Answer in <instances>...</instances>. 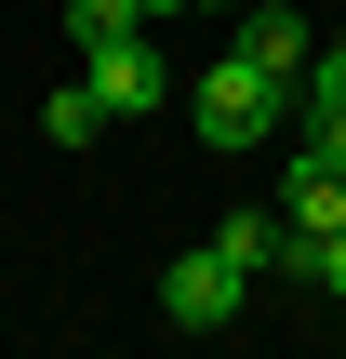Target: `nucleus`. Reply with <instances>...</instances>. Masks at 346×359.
Returning a JSON list of instances; mask_svg holds the SVG:
<instances>
[{
    "label": "nucleus",
    "mask_w": 346,
    "mask_h": 359,
    "mask_svg": "<svg viewBox=\"0 0 346 359\" xmlns=\"http://www.w3.org/2000/svg\"><path fill=\"white\" fill-rule=\"evenodd\" d=\"M187 107H200V147H253V133H267V120H280V107H293V93H280V80H267V67H253V53H213V67H200V93H187Z\"/></svg>",
    "instance_id": "obj_1"
},
{
    "label": "nucleus",
    "mask_w": 346,
    "mask_h": 359,
    "mask_svg": "<svg viewBox=\"0 0 346 359\" xmlns=\"http://www.w3.org/2000/svg\"><path fill=\"white\" fill-rule=\"evenodd\" d=\"M240 306H253V266H240L227 240H200V253H173V266H160V320H187V333H227Z\"/></svg>",
    "instance_id": "obj_2"
},
{
    "label": "nucleus",
    "mask_w": 346,
    "mask_h": 359,
    "mask_svg": "<svg viewBox=\"0 0 346 359\" xmlns=\"http://www.w3.org/2000/svg\"><path fill=\"white\" fill-rule=\"evenodd\" d=\"M80 80H93V107H107V120H133V107H173V53H160L147 27L93 40V53H80Z\"/></svg>",
    "instance_id": "obj_3"
},
{
    "label": "nucleus",
    "mask_w": 346,
    "mask_h": 359,
    "mask_svg": "<svg viewBox=\"0 0 346 359\" xmlns=\"http://www.w3.org/2000/svg\"><path fill=\"white\" fill-rule=\"evenodd\" d=\"M240 53H253V67H267L280 93H307V67H320V53H307V13H293V0H240Z\"/></svg>",
    "instance_id": "obj_4"
},
{
    "label": "nucleus",
    "mask_w": 346,
    "mask_h": 359,
    "mask_svg": "<svg viewBox=\"0 0 346 359\" xmlns=\"http://www.w3.org/2000/svg\"><path fill=\"white\" fill-rule=\"evenodd\" d=\"M280 213H293V240L320 253V240L346 226V173H333V160H293V173H280Z\"/></svg>",
    "instance_id": "obj_5"
},
{
    "label": "nucleus",
    "mask_w": 346,
    "mask_h": 359,
    "mask_svg": "<svg viewBox=\"0 0 346 359\" xmlns=\"http://www.w3.org/2000/svg\"><path fill=\"white\" fill-rule=\"evenodd\" d=\"M40 133H53V147H93V133H107V107H93V80H67V93L40 107Z\"/></svg>",
    "instance_id": "obj_6"
},
{
    "label": "nucleus",
    "mask_w": 346,
    "mask_h": 359,
    "mask_svg": "<svg viewBox=\"0 0 346 359\" xmlns=\"http://www.w3.org/2000/svg\"><path fill=\"white\" fill-rule=\"evenodd\" d=\"M120 27H160V13H147V0H67V40H80V53L120 40Z\"/></svg>",
    "instance_id": "obj_7"
},
{
    "label": "nucleus",
    "mask_w": 346,
    "mask_h": 359,
    "mask_svg": "<svg viewBox=\"0 0 346 359\" xmlns=\"http://www.w3.org/2000/svg\"><path fill=\"white\" fill-rule=\"evenodd\" d=\"M307 293H333V306H346V226L320 240V253H307Z\"/></svg>",
    "instance_id": "obj_8"
},
{
    "label": "nucleus",
    "mask_w": 346,
    "mask_h": 359,
    "mask_svg": "<svg viewBox=\"0 0 346 359\" xmlns=\"http://www.w3.org/2000/svg\"><path fill=\"white\" fill-rule=\"evenodd\" d=\"M307 80H333V93H346V27H333V40H320V67H307Z\"/></svg>",
    "instance_id": "obj_9"
}]
</instances>
